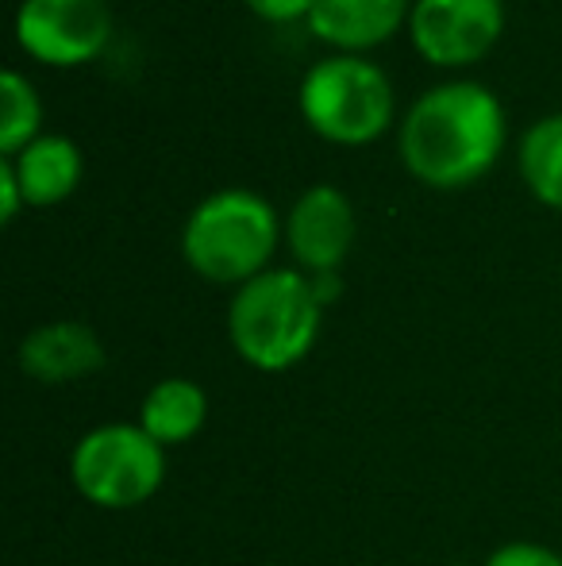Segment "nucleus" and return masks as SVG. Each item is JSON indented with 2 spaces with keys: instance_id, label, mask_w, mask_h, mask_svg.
<instances>
[{
  "instance_id": "nucleus-9",
  "label": "nucleus",
  "mask_w": 562,
  "mask_h": 566,
  "mask_svg": "<svg viewBox=\"0 0 562 566\" xmlns=\"http://www.w3.org/2000/svg\"><path fill=\"white\" fill-rule=\"evenodd\" d=\"M105 366V343L82 321H54L20 343V370L46 386L89 378Z\"/></svg>"
},
{
  "instance_id": "nucleus-17",
  "label": "nucleus",
  "mask_w": 562,
  "mask_h": 566,
  "mask_svg": "<svg viewBox=\"0 0 562 566\" xmlns=\"http://www.w3.org/2000/svg\"><path fill=\"white\" fill-rule=\"evenodd\" d=\"M20 205H28V201H23V189H20V178H15V166L4 158V163H0V220H4V224H12L15 212H20Z\"/></svg>"
},
{
  "instance_id": "nucleus-15",
  "label": "nucleus",
  "mask_w": 562,
  "mask_h": 566,
  "mask_svg": "<svg viewBox=\"0 0 562 566\" xmlns=\"http://www.w3.org/2000/svg\"><path fill=\"white\" fill-rule=\"evenodd\" d=\"M481 566H562V555L543 544H505Z\"/></svg>"
},
{
  "instance_id": "nucleus-3",
  "label": "nucleus",
  "mask_w": 562,
  "mask_h": 566,
  "mask_svg": "<svg viewBox=\"0 0 562 566\" xmlns=\"http://www.w3.org/2000/svg\"><path fill=\"white\" fill-rule=\"evenodd\" d=\"M278 247V212L255 189H220L189 212L181 228L185 262L216 285L258 277Z\"/></svg>"
},
{
  "instance_id": "nucleus-6",
  "label": "nucleus",
  "mask_w": 562,
  "mask_h": 566,
  "mask_svg": "<svg viewBox=\"0 0 562 566\" xmlns=\"http://www.w3.org/2000/svg\"><path fill=\"white\" fill-rule=\"evenodd\" d=\"M113 35L105 0H23L15 12V39L46 66H82L97 59Z\"/></svg>"
},
{
  "instance_id": "nucleus-8",
  "label": "nucleus",
  "mask_w": 562,
  "mask_h": 566,
  "mask_svg": "<svg viewBox=\"0 0 562 566\" xmlns=\"http://www.w3.org/2000/svg\"><path fill=\"white\" fill-rule=\"evenodd\" d=\"M293 259L312 274H336L354 243V212L336 186H312L297 197L285 220Z\"/></svg>"
},
{
  "instance_id": "nucleus-14",
  "label": "nucleus",
  "mask_w": 562,
  "mask_h": 566,
  "mask_svg": "<svg viewBox=\"0 0 562 566\" xmlns=\"http://www.w3.org/2000/svg\"><path fill=\"white\" fill-rule=\"evenodd\" d=\"M0 113H4L0 116V150L4 155H12V150L20 155L35 139L39 116H43L35 90H31V82L20 70H4L0 74Z\"/></svg>"
},
{
  "instance_id": "nucleus-4",
  "label": "nucleus",
  "mask_w": 562,
  "mask_h": 566,
  "mask_svg": "<svg viewBox=\"0 0 562 566\" xmlns=\"http://www.w3.org/2000/svg\"><path fill=\"white\" fill-rule=\"evenodd\" d=\"M300 113L324 139L370 143L393 119V85L370 59H320L300 77Z\"/></svg>"
},
{
  "instance_id": "nucleus-12",
  "label": "nucleus",
  "mask_w": 562,
  "mask_h": 566,
  "mask_svg": "<svg viewBox=\"0 0 562 566\" xmlns=\"http://www.w3.org/2000/svg\"><path fill=\"white\" fill-rule=\"evenodd\" d=\"M209 420V394L189 378H166L142 397L139 428L162 448L189 443Z\"/></svg>"
},
{
  "instance_id": "nucleus-1",
  "label": "nucleus",
  "mask_w": 562,
  "mask_h": 566,
  "mask_svg": "<svg viewBox=\"0 0 562 566\" xmlns=\"http://www.w3.org/2000/svg\"><path fill=\"white\" fill-rule=\"evenodd\" d=\"M505 147V108L481 82H443L401 119V158L435 189L470 186Z\"/></svg>"
},
{
  "instance_id": "nucleus-2",
  "label": "nucleus",
  "mask_w": 562,
  "mask_h": 566,
  "mask_svg": "<svg viewBox=\"0 0 562 566\" xmlns=\"http://www.w3.org/2000/svg\"><path fill=\"white\" fill-rule=\"evenodd\" d=\"M324 305L300 270H263L227 305V336L247 366L278 374L297 366L320 336Z\"/></svg>"
},
{
  "instance_id": "nucleus-7",
  "label": "nucleus",
  "mask_w": 562,
  "mask_h": 566,
  "mask_svg": "<svg viewBox=\"0 0 562 566\" xmlns=\"http://www.w3.org/2000/svg\"><path fill=\"white\" fill-rule=\"evenodd\" d=\"M505 23L501 0H416L409 12L416 51L435 66L478 62Z\"/></svg>"
},
{
  "instance_id": "nucleus-18",
  "label": "nucleus",
  "mask_w": 562,
  "mask_h": 566,
  "mask_svg": "<svg viewBox=\"0 0 562 566\" xmlns=\"http://www.w3.org/2000/svg\"><path fill=\"white\" fill-rule=\"evenodd\" d=\"M455 566H466V563H455Z\"/></svg>"
},
{
  "instance_id": "nucleus-5",
  "label": "nucleus",
  "mask_w": 562,
  "mask_h": 566,
  "mask_svg": "<svg viewBox=\"0 0 562 566\" xmlns=\"http://www.w3.org/2000/svg\"><path fill=\"white\" fill-rule=\"evenodd\" d=\"M77 493L97 509H139L166 482V448L139 424H100L70 454Z\"/></svg>"
},
{
  "instance_id": "nucleus-11",
  "label": "nucleus",
  "mask_w": 562,
  "mask_h": 566,
  "mask_svg": "<svg viewBox=\"0 0 562 566\" xmlns=\"http://www.w3.org/2000/svg\"><path fill=\"white\" fill-rule=\"evenodd\" d=\"M15 178H20L23 201L46 209L74 193L82 178V150L66 135H35L28 147L15 155Z\"/></svg>"
},
{
  "instance_id": "nucleus-13",
  "label": "nucleus",
  "mask_w": 562,
  "mask_h": 566,
  "mask_svg": "<svg viewBox=\"0 0 562 566\" xmlns=\"http://www.w3.org/2000/svg\"><path fill=\"white\" fill-rule=\"evenodd\" d=\"M520 174L551 209H562V113L536 119L520 143Z\"/></svg>"
},
{
  "instance_id": "nucleus-16",
  "label": "nucleus",
  "mask_w": 562,
  "mask_h": 566,
  "mask_svg": "<svg viewBox=\"0 0 562 566\" xmlns=\"http://www.w3.org/2000/svg\"><path fill=\"white\" fill-rule=\"evenodd\" d=\"M247 8L263 20L285 23V20H300V15L312 12V0H247Z\"/></svg>"
},
{
  "instance_id": "nucleus-10",
  "label": "nucleus",
  "mask_w": 562,
  "mask_h": 566,
  "mask_svg": "<svg viewBox=\"0 0 562 566\" xmlns=\"http://www.w3.org/2000/svg\"><path fill=\"white\" fill-rule=\"evenodd\" d=\"M405 12L409 0H312L308 28L324 43L359 51V46H374L385 35H393Z\"/></svg>"
}]
</instances>
